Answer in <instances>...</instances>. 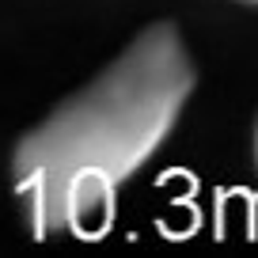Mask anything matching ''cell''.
Segmentation results:
<instances>
[{
    "label": "cell",
    "instance_id": "1",
    "mask_svg": "<svg viewBox=\"0 0 258 258\" xmlns=\"http://www.w3.org/2000/svg\"><path fill=\"white\" fill-rule=\"evenodd\" d=\"M198 69L175 23H148L91 84L23 133L12 186L38 239L76 232L171 137Z\"/></svg>",
    "mask_w": 258,
    "mask_h": 258
},
{
    "label": "cell",
    "instance_id": "2",
    "mask_svg": "<svg viewBox=\"0 0 258 258\" xmlns=\"http://www.w3.org/2000/svg\"><path fill=\"white\" fill-rule=\"evenodd\" d=\"M254 163H258V125H254Z\"/></svg>",
    "mask_w": 258,
    "mask_h": 258
},
{
    "label": "cell",
    "instance_id": "3",
    "mask_svg": "<svg viewBox=\"0 0 258 258\" xmlns=\"http://www.w3.org/2000/svg\"><path fill=\"white\" fill-rule=\"evenodd\" d=\"M254 4H258V0H254Z\"/></svg>",
    "mask_w": 258,
    "mask_h": 258
}]
</instances>
